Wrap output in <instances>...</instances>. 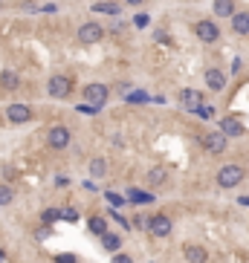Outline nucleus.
<instances>
[{
    "mask_svg": "<svg viewBox=\"0 0 249 263\" xmlns=\"http://www.w3.org/2000/svg\"><path fill=\"white\" fill-rule=\"evenodd\" d=\"M47 142H49V148H55V150H64V148H67V145H70V130H67V127H61V125H55V127H52V130H49Z\"/></svg>",
    "mask_w": 249,
    "mask_h": 263,
    "instance_id": "0eeeda50",
    "label": "nucleus"
},
{
    "mask_svg": "<svg viewBox=\"0 0 249 263\" xmlns=\"http://www.w3.org/2000/svg\"><path fill=\"white\" fill-rule=\"evenodd\" d=\"M220 133H223V136H240V133H243V125L237 122L235 116H229V119L220 122Z\"/></svg>",
    "mask_w": 249,
    "mask_h": 263,
    "instance_id": "f8f14e48",
    "label": "nucleus"
},
{
    "mask_svg": "<svg viewBox=\"0 0 249 263\" xmlns=\"http://www.w3.org/2000/svg\"><path fill=\"white\" fill-rule=\"evenodd\" d=\"M171 229H174V226H171V217H168V214H154V217L148 220V231H151L154 237H168Z\"/></svg>",
    "mask_w": 249,
    "mask_h": 263,
    "instance_id": "20e7f679",
    "label": "nucleus"
},
{
    "mask_svg": "<svg viewBox=\"0 0 249 263\" xmlns=\"http://www.w3.org/2000/svg\"><path fill=\"white\" fill-rule=\"evenodd\" d=\"M55 263H75V254H70V252L55 254Z\"/></svg>",
    "mask_w": 249,
    "mask_h": 263,
    "instance_id": "a878e982",
    "label": "nucleus"
},
{
    "mask_svg": "<svg viewBox=\"0 0 249 263\" xmlns=\"http://www.w3.org/2000/svg\"><path fill=\"white\" fill-rule=\"evenodd\" d=\"M194 32H197V38L206 41V44H214V41L220 38V29L214 26V21H197L194 23Z\"/></svg>",
    "mask_w": 249,
    "mask_h": 263,
    "instance_id": "39448f33",
    "label": "nucleus"
},
{
    "mask_svg": "<svg viewBox=\"0 0 249 263\" xmlns=\"http://www.w3.org/2000/svg\"><path fill=\"white\" fill-rule=\"evenodd\" d=\"M90 173H93V177H105V173H107V162L105 159H93V162H90Z\"/></svg>",
    "mask_w": 249,
    "mask_h": 263,
    "instance_id": "412c9836",
    "label": "nucleus"
},
{
    "mask_svg": "<svg viewBox=\"0 0 249 263\" xmlns=\"http://www.w3.org/2000/svg\"><path fill=\"white\" fill-rule=\"evenodd\" d=\"M113 263H133L131 254H113Z\"/></svg>",
    "mask_w": 249,
    "mask_h": 263,
    "instance_id": "bb28decb",
    "label": "nucleus"
},
{
    "mask_svg": "<svg viewBox=\"0 0 249 263\" xmlns=\"http://www.w3.org/2000/svg\"><path fill=\"white\" fill-rule=\"evenodd\" d=\"M200 142H203V148L209 150V153H223L226 150V136L220 133V130H217V133H206Z\"/></svg>",
    "mask_w": 249,
    "mask_h": 263,
    "instance_id": "9d476101",
    "label": "nucleus"
},
{
    "mask_svg": "<svg viewBox=\"0 0 249 263\" xmlns=\"http://www.w3.org/2000/svg\"><path fill=\"white\" fill-rule=\"evenodd\" d=\"M240 180H243V168H240V165H223V168L217 171V185H220V188H235Z\"/></svg>",
    "mask_w": 249,
    "mask_h": 263,
    "instance_id": "f257e3e1",
    "label": "nucleus"
},
{
    "mask_svg": "<svg viewBox=\"0 0 249 263\" xmlns=\"http://www.w3.org/2000/svg\"><path fill=\"white\" fill-rule=\"evenodd\" d=\"M6 119H9L12 125H24V122L32 119V110H29L26 104H9V107H6Z\"/></svg>",
    "mask_w": 249,
    "mask_h": 263,
    "instance_id": "6e6552de",
    "label": "nucleus"
},
{
    "mask_svg": "<svg viewBox=\"0 0 249 263\" xmlns=\"http://www.w3.org/2000/svg\"><path fill=\"white\" fill-rule=\"evenodd\" d=\"M0 9H3V3H0Z\"/></svg>",
    "mask_w": 249,
    "mask_h": 263,
    "instance_id": "473e14b6",
    "label": "nucleus"
},
{
    "mask_svg": "<svg viewBox=\"0 0 249 263\" xmlns=\"http://www.w3.org/2000/svg\"><path fill=\"white\" fill-rule=\"evenodd\" d=\"M93 9L96 12H105V15H119V3H107V0H105V3H96Z\"/></svg>",
    "mask_w": 249,
    "mask_h": 263,
    "instance_id": "4be33fe9",
    "label": "nucleus"
},
{
    "mask_svg": "<svg viewBox=\"0 0 249 263\" xmlns=\"http://www.w3.org/2000/svg\"><path fill=\"white\" fill-rule=\"evenodd\" d=\"M0 260H3V252H0Z\"/></svg>",
    "mask_w": 249,
    "mask_h": 263,
    "instance_id": "2f4dec72",
    "label": "nucleus"
},
{
    "mask_svg": "<svg viewBox=\"0 0 249 263\" xmlns=\"http://www.w3.org/2000/svg\"><path fill=\"white\" fill-rule=\"evenodd\" d=\"M47 90H49V96H52V99H67V96H70V90H72V81L67 78V75H52V78H49V84H47Z\"/></svg>",
    "mask_w": 249,
    "mask_h": 263,
    "instance_id": "7ed1b4c3",
    "label": "nucleus"
},
{
    "mask_svg": "<svg viewBox=\"0 0 249 263\" xmlns=\"http://www.w3.org/2000/svg\"><path fill=\"white\" fill-rule=\"evenodd\" d=\"M180 104H183V107H186V110H191V113H197V110H200L203 107V96H200V90H183L180 93Z\"/></svg>",
    "mask_w": 249,
    "mask_h": 263,
    "instance_id": "1a4fd4ad",
    "label": "nucleus"
},
{
    "mask_svg": "<svg viewBox=\"0 0 249 263\" xmlns=\"http://www.w3.org/2000/svg\"><path fill=\"white\" fill-rule=\"evenodd\" d=\"M58 217H61V211H55V208H49V211H44V223H55Z\"/></svg>",
    "mask_w": 249,
    "mask_h": 263,
    "instance_id": "393cba45",
    "label": "nucleus"
},
{
    "mask_svg": "<svg viewBox=\"0 0 249 263\" xmlns=\"http://www.w3.org/2000/svg\"><path fill=\"white\" fill-rule=\"evenodd\" d=\"M128 200H131V203H154V197H151V194L136 191V188H133V191H128Z\"/></svg>",
    "mask_w": 249,
    "mask_h": 263,
    "instance_id": "aec40b11",
    "label": "nucleus"
},
{
    "mask_svg": "<svg viewBox=\"0 0 249 263\" xmlns=\"http://www.w3.org/2000/svg\"><path fill=\"white\" fill-rule=\"evenodd\" d=\"M232 29H235L237 35H249V15H246V12L232 15Z\"/></svg>",
    "mask_w": 249,
    "mask_h": 263,
    "instance_id": "4468645a",
    "label": "nucleus"
},
{
    "mask_svg": "<svg viewBox=\"0 0 249 263\" xmlns=\"http://www.w3.org/2000/svg\"><path fill=\"white\" fill-rule=\"evenodd\" d=\"M61 217H64V220H78V214H75L72 208H67V211H61Z\"/></svg>",
    "mask_w": 249,
    "mask_h": 263,
    "instance_id": "c756f323",
    "label": "nucleus"
},
{
    "mask_svg": "<svg viewBox=\"0 0 249 263\" xmlns=\"http://www.w3.org/2000/svg\"><path fill=\"white\" fill-rule=\"evenodd\" d=\"M128 102H131V104H136V102L142 104V102H148V96H145L142 90H136V93H131V96H128Z\"/></svg>",
    "mask_w": 249,
    "mask_h": 263,
    "instance_id": "b1692460",
    "label": "nucleus"
},
{
    "mask_svg": "<svg viewBox=\"0 0 249 263\" xmlns=\"http://www.w3.org/2000/svg\"><path fill=\"white\" fill-rule=\"evenodd\" d=\"M102 246H105L107 252H119L122 237H119V234H110V231H105V234H102Z\"/></svg>",
    "mask_w": 249,
    "mask_h": 263,
    "instance_id": "dca6fc26",
    "label": "nucleus"
},
{
    "mask_svg": "<svg viewBox=\"0 0 249 263\" xmlns=\"http://www.w3.org/2000/svg\"><path fill=\"white\" fill-rule=\"evenodd\" d=\"M125 3H133V6H136V3H142V0H125Z\"/></svg>",
    "mask_w": 249,
    "mask_h": 263,
    "instance_id": "7c9ffc66",
    "label": "nucleus"
},
{
    "mask_svg": "<svg viewBox=\"0 0 249 263\" xmlns=\"http://www.w3.org/2000/svg\"><path fill=\"white\" fill-rule=\"evenodd\" d=\"M197 113H200L203 119H212V116H214V110H212V107H206V104H203V107L197 110Z\"/></svg>",
    "mask_w": 249,
    "mask_h": 263,
    "instance_id": "cd10ccee",
    "label": "nucleus"
},
{
    "mask_svg": "<svg viewBox=\"0 0 249 263\" xmlns=\"http://www.w3.org/2000/svg\"><path fill=\"white\" fill-rule=\"evenodd\" d=\"M9 203H12V188L0 185V206H9Z\"/></svg>",
    "mask_w": 249,
    "mask_h": 263,
    "instance_id": "5701e85b",
    "label": "nucleus"
},
{
    "mask_svg": "<svg viewBox=\"0 0 249 263\" xmlns=\"http://www.w3.org/2000/svg\"><path fill=\"white\" fill-rule=\"evenodd\" d=\"M107 203H110V206H122V197H116L110 191V194H107Z\"/></svg>",
    "mask_w": 249,
    "mask_h": 263,
    "instance_id": "c85d7f7f",
    "label": "nucleus"
},
{
    "mask_svg": "<svg viewBox=\"0 0 249 263\" xmlns=\"http://www.w3.org/2000/svg\"><path fill=\"white\" fill-rule=\"evenodd\" d=\"M87 229L93 231V234H99V237H102V234L107 231V223H105V217H90V220H87Z\"/></svg>",
    "mask_w": 249,
    "mask_h": 263,
    "instance_id": "f3484780",
    "label": "nucleus"
},
{
    "mask_svg": "<svg viewBox=\"0 0 249 263\" xmlns=\"http://www.w3.org/2000/svg\"><path fill=\"white\" fill-rule=\"evenodd\" d=\"M214 15L217 18H232L235 15V0H214Z\"/></svg>",
    "mask_w": 249,
    "mask_h": 263,
    "instance_id": "2eb2a0df",
    "label": "nucleus"
},
{
    "mask_svg": "<svg viewBox=\"0 0 249 263\" xmlns=\"http://www.w3.org/2000/svg\"><path fill=\"white\" fill-rule=\"evenodd\" d=\"M102 38H105L102 23L90 21V23H81V26H78V41H81V44H96V41H102Z\"/></svg>",
    "mask_w": 249,
    "mask_h": 263,
    "instance_id": "f03ea898",
    "label": "nucleus"
},
{
    "mask_svg": "<svg viewBox=\"0 0 249 263\" xmlns=\"http://www.w3.org/2000/svg\"><path fill=\"white\" fill-rule=\"evenodd\" d=\"M165 177H168L165 168H154V171L148 173V183H151V185H162V183H165Z\"/></svg>",
    "mask_w": 249,
    "mask_h": 263,
    "instance_id": "6ab92c4d",
    "label": "nucleus"
},
{
    "mask_svg": "<svg viewBox=\"0 0 249 263\" xmlns=\"http://www.w3.org/2000/svg\"><path fill=\"white\" fill-rule=\"evenodd\" d=\"M0 87H3V90H15V87H18V75L6 69V72L0 75Z\"/></svg>",
    "mask_w": 249,
    "mask_h": 263,
    "instance_id": "a211bd4d",
    "label": "nucleus"
},
{
    "mask_svg": "<svg viewBox=\"0 0 249 263\" xmlns=\"http://www.w3.org/2000/svg\"><path fill=\"white\" fill-rule=\"evenodd\" d=\"M183 257L189 263H206L209 260V252L203 246H197V243H189V246H183Z\"/></svg>",
    "mask_w": 249,
    "mask_h": 263,
    "instance_id": "9b49d317",
    "label": "nucleus"
},
{
    "mask_svg": "<svg viewBox=\"0 0 249 263\" xmlns=\"http://www.w3.org/2000/svg\"><path fill=\"white\" fill-rule=\"evenodd\" d=\"M84 99H87V104H93V107H102L107 102V87L105 84H87L84 87Z\"/></svg>",
    "mask_w": 249,
    "mask_h": 263,
    "instance_id": "423d86ee",
    "label": "nucleus"
},
{
    "mask_svg": "<svg viewBox=\"0 0 249 263\" xmlns=\"http://www.w3.org/2000/svg\"><path fill=\"white\" fill-rule=\"evenodd\" d=\"M206 84H209V90H223L226 87V75L223 72H220V69H209V72H206Z\"/></svg>",
    "mask_w": 249,
    "mask_h": 263,
    "instance_id": "ddd939ff",
    "label": "nucleus"
}]
</instances>
